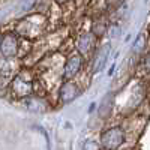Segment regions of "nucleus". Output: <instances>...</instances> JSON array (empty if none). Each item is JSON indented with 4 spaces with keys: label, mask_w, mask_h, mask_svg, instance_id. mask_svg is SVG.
Returning <instances> with one entry per match:
<instances>
[{
    "label": "nucleus",
    "mask_w": 150,
    "mask_h": 150,
    "mask_svg": "<svg viewBox=\"0 0 150 150\" xmlns=\"http://www.w3.org/2000/svg\"><path fill=\"white\" fill-rule=\"evenodd\" d=\"M125 141V132L120 126L110 128L101 135V146L105 150H117Z\"/></svg>",
    "instance_id": "obj_1"
},
{
    "label": "nucleus",
    "mask_w": 150,
    "mask_h": 150,
    "mask_svg": "<svg viewBox=\"0 0 150 150\" xmlns=\"http://www.w3.org/2000/svg\"><path fill=\"white\" fill-rule=\"evenodd\" d=\"M81 90H80V87L77 83H74V81H65L63 84H62L60 87V102L62 104H71L72 101H75L78 96H80Z\"/></svg>",
    "instance_id": "obj_2"
},
{
    "label": "nucleus",
    "mask_w": 150,
    "mask_h": 150,
    "mask_svg": "<svg viewBox=\"0 0 150 150\" xmlns=\"http://www.w3.org/2000/svg\"><path fill=\"white\" fill-rule=\"evenodd\" d=\"M18 51V39L15 35L12 33H8L3 36L2 42H0V53H2L3 57L6 59H11L14 57Z\"/></svg>",
    "instance_id": "obj_3"
},
{
    "label": "nucleus",
    "mask_w": 150,
    "mask_h": 150,
    "mask_svg": "<svg viewBox=\"0 0 150 150\" xmlns=\"http://www.w3.org/2000/svg\"><path fill=\"white\" fill-rule=\"evenodd\" d=\"M81 66H83V57H81L80 54H74V56H71V57L66 60V63H65L63 77H65L66 80L74 78L75 75L80 72Z\"/></svg>",
    "instance_id": "obj_4"
},
{
    "label": "nucleus",
    "mask_w": 150,
    "mask_h": 150,
    "mask_svg": "<svg viewBox=\"0 0 150 150\" xmlns=\"http://www.w3.org/2000/svg\"><path fill=\"white\" fill-rule=\"evenodd\" d=\"M110 50H111V45L107 42V44H104V45H102L101 48H99L98 51H96L95 59H93V66H92L93 74L101 72V71L105 68L107 59H108V54H110Z\"/></svg>",
    "instance_id": "obj_5"
},
{
    "label": "nucleus",
    "mask_w": 150,
    "mask_h": 150,
    "mask_svg": "<svg viewBox=\"0 0 150 150\" xmlns=\"http://www.w3.org/2000/svg\"><path fill=\"white\" fill-rule=\"evenodd\" d=\"M12 90L18 98H26L32 93V83L24 80L23 75H18L14 80V83H12Z\"/></svg>",
    "instance_id": "obj_6"
},
{
    "label": "nucleus",
    "mask_w": 150,
    "mask_h": 150,
    "mask_svg": "<svg viewBox=\"0 0 150 150\" xmlns=\"http://www.w3.org/2000/svg\"><path fill=\"white\" fill-rule=\"evenodd\" d=\"M95 38L96 36L93 33H83L80 36V39L77 42L80 54H87V53H90L92 50L95 48Z\"/></svg>",
    "instance_id": "obj_7"
},
{
    "label": "nucleus",
    "mask_w": 150,
    "mask_h": 150,
    "mask_svg": "<svg viewBox=\"0 0 150 150\" xmlns=\"http://www.w3.org/2000/svg\"><path fill=\"white\" fill-rule=\"evenodd\" d=\"M26 108L32 112H45L47 104L39 98H29L26 99Z\"/></svg>",
    "instance_id": "obj_8"
},
{
    "label": "nucleus",
    "mask_w": 150,
    "mask_h": 150,
    "mask_svg": "<svg viewBox=\"0 0 150 150\" xmlns=\"http://www.w3.org/2000/svg\"><path fill=\"white\" fill-rule=\"evenodd\" d=\"M110 96H107L104 101H102V104H101V107H99V112H101V116L102 117H107L108 114H110V111H111V104H110Z\"/></svg>",
    "instance_id": "obj_9"
},
{
    "label": "nucleus",
    "mask_w": 150,
    "mask_h": 150,
    "mask_svg": "<svg viewBox=\"0 0 150 150\" xmlns=\"http://www.w3.org/2000/svg\"><path fill=\"white\" fill-rule=\"evenodd\" d=\"M104 32H105V26H104L102 23H99V24L95 23V24H93V35H95V36H102Z\"/></svg>",
    "instance_id": "obj_10"
},
{
    "label": "nucleus",
    "mask_w": 150,
    "mask_h": 150,
    "mask_svg": "<svg viewBox=\"0 0 150 150\" xmlns=\"http://www.w3.org/2000/svg\"><path fill=\"white\" fill-rule=\"evenodd\" d=\"M144 36L143 35H138V38L135 39V42H134V48L137 50V51H141V50L144 48Z\"/></svg>",
    "instance_id": "obj_11"
},
{
    "label": "nucleus",
    "mask_w": 150,
    "mask_h": 150,
    "mask_svg": "<svg viewBox=\"0 0 150 150\" xmlns=\"http://www.w3.org/2000/svg\"><path fill=\"white\" fill-rule=\"evenodd\" d=\"M83 150H99V144L93 140H87L83 146Z\"/></svg>",
    "instance_id": "obj_12"
},
{
    "label": "nucleus",
    "mask_w": 150,
    "mask_h": 150,
    "mask_svg": "<svg viewBox=\"0 0 150 150\" xmlns=\"http://www.w3.org/2000/svg\"><path fill=\"white\" fill-rule=\"evenodd\" d=\"M120 35V27L116 26V24H112V26H110V36L111 38H117Z\"/></svg>",
    "instance_id": "obj_13"
},
{
    "label": "nucleus",
    "mask_w": 150,
    "mask_h": 150,
    "mask_svg": "<svg viewBox=\"0 0 150 150\" xmlns=\"http://www.w3.org/2000/svg\"><path fill=\"white\" fill-rule=\"evenodd\" d=\"M146 65H147V66L150 68V54L147 56V60H146Z\"/></svg>",
    "instance_id": "obj_14"
},
{
    "label": "nucleus",
    "mask_w": 150,
    "mask_h": 150,
    "mask_svg": "<svg viewBox=\"0 0 150 150\" xmlns=\"http://www.w3.org/2000/svg\"><path fill=\"white\" fill-rule=\"evenodd\" d=\"M59 2H65V0H59Z\"/></svg>",
    "instance_id": "obj_15"
},
{
    "label": "nucleus",
    "mask_w": 150,
    "mask_h": 150,
    "mask_svg": "<svg viewBox=\"0 0 150 150\" xmlns=\"http://www.w3.org/2000/svg\"><path fill=\"white\" fill-rule=\"evenodd\" d=\"M0 42H2V41H0Z\"/></svg>",
    "instance_id": "obj_16"
}]
</instances>
